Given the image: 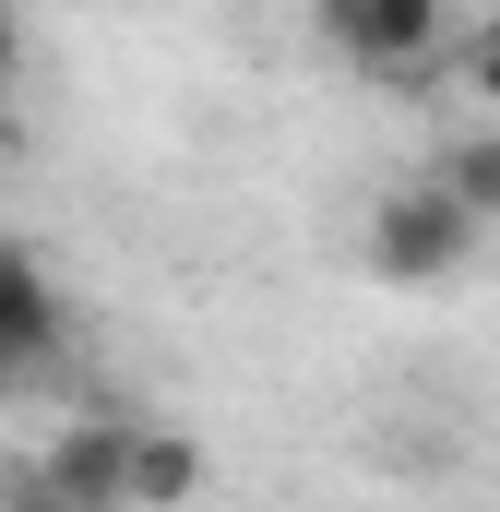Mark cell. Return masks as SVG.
Instances as JSON below:
<instances>
[{"instance_id":"8","label":"cell","mask_w":500,"mask_h":512,"mask_svg":"<svg viewBox=\"0 0 500 512\" xmlns=\"http://www.w3.org/2000/svg\"><path fill=\"white\" fill-rule=\"evenodd\" d=\"M465 96L500 108V36H465Z\"/></svg>"},{"instance_id":"10","label":"cell","mask_w":500,"mask_h":512,"mask_svg":"<svg viewBox=\"0 0 500 512\" xmlns=\"http://www.w3.org/2000/svg\"><path fill=\"white\" fill-rule=\"evenodd\" d=\"M477 36H500V0H477Z\"/></svg>"},{"instance_id":"2","label":"cell","mask_w":500,"mask_h":512,"mask_svg":"<svg viewBox=\"0 0 500 512\" xmlns=\"http://www.w3.org/2000/svg\"><path fill=\"white\" fill-rule=\"evenodd\" d=\"M131 441H143V417H72L60 441H36L48 453V489H60V512H131Z\"/></svg>"},{"instance_id":"7","label":"cell","mask_w":500,"mask_h":512,"mask_svg":"<svg viewBox=\"0 0 500 512\" xmlns=\"http://www.w3.org/2000/svg\"><path fill=\"white\" fill-rule=\"evenodd\" d=\"M0 512H60V489H48V453H12V465H0Z\"/></svg>"},{"instance_id":"4","label":"cell","mask_w":500,"mask_h":512,"mask_svg":"<svg viewBox=\"0 0 500 512\" xmlns=\"http://www.w3.org/2000/svg\"><path fill=\"white\" fill-rule=\"evenodd\" d=\"M60 286H48V262L36 251H0V393H24L48 358H60Z\"/></svg>"},{"instance_id":"11","label":"cell","mask_w":500,"mask_h":512,"mask_svg":"<svg viewBox=\"0 0 500 512\" xmlns=\"http://www.w3.org/2000/svg\"><path fill=\"white\" fill-rule=\"evenodd\" d=\"M0 155H12V120H0Z\"/></svg>"},{"instance_id":"9","label":"cell","mask_w":500,"mask_h":512,"mask_svg":"<svg viewBox=\"0 0 500 512\" xmlns=\"http://www.w3.org/2000/svg\"><path fill=\"white\" fill-rule=\"evenodd\" d=\"M12 72H24V24L0 12V96H12Z\"/></svg>"},{"instance_id":"5","label":"cell","mask_w":500,"mask_h":512,"mask_svg":"<svg viewBox=\"0 0 500 512\" xmlns=\"http://www.w3.org/2000/svg\"><path fill=\"white\" fill-rule=\"evenodd\" d=\"M203 489V441L191 429H143L131 441V512H179Z\"/></svg>"},{"instance_id":"1","label":"cell","mask_w":500,"mask_h":512,"mask_svg":"<svg viewBox=\"0 0 500 512\" xmlns=\"http://www.w3.org/2000/svg\"><path fill=\"white\" fill-rule=\"evenodd\" d=\"M477 215L441 191V179H405V191H381L370 203V274L381 286H453L465 262H477Z\"/></svg>"},{"instance_id":"3","label":"cell","mask_w":500,"mask_h":512,"mask_svg":"<svg viewBox=\"0 0 500 512\" xmlns=\"http://www.w3.org/2000/svg\"><path fill=\"white\" fill-rule=\"evenodd\" d=\"M322 36L370 72H417V60H441L453 0H322Z\"/></svg>"},{"instance_id":"6","label":"cell","mask_w":500,"mask_h":512,"mask_svg":"<svg viewBox=\"0 0 500 512\" xmlns=\"http://www.w3.org/2000/svg\"><path fill=\"white\" fill-rule=\"evenodd\" d=\"M429 179H441L477 227H500V131H453V143L429 155Z\"/></svg>"}]
</instances>
